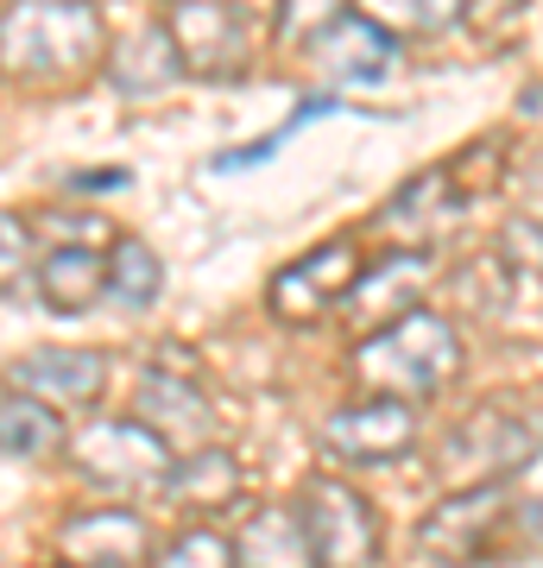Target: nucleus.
<instances>
[{
	"instance_id": "1",
	"label": "nucleus",
	"mask_w": 543,
	"mask_h": 568,
	"mask_svg": "<svg viewBox=\"0 0 543 568\" xmlns=\"http://www.w3.org/2000/svg\"><path fill=\"white\" fill-rule=\"evenodd\" d=\"M101 51L108 32L89 0H13L0 13V77L13 82H70L95 70Z\"/></svg>"
},
{
	"instance_id": "2",
	"label": "nucleus",
	"mask_w": 543,
	"mask_h": 568,
	"mask_svg": "<svg viewBox=\"0 0 543 568\" xmlns=\"http://www.w3.org/2000/svg\"><path fill=\"white\" fill-rule=\"evenodd\" d=\"M354 373H361V386H373V398L411 405V398L443 392L462 373V335L430 310H404L399 323L373 328L354 347Z\"/></svg>"
},
{
	"instance_id": "3",
	"label": "nucleus",
	"mask_w": 543,
	"mask_h": 568,
	"mask_svg": "<svg viewBox=\"0 0 543 568\" xmlns=\"http://www.w3.org/2000/svg\"><path fill=\"white\" fill-rule=\"evenodd\" d=\"M531 530H537V506L519 518L512 480H474V487L449 493L443 506L423 518L418 544L436 562H493V556L512 549V537H531Z\"/></svg>"
},
{
	"instance_id": "4",
	"label": "nucleus",
	"mask_w": 543,
	"mask_h": 568,
	"mask_svg": "<svg viewBox=\"0 0 543 568\" xmlns=\"http://www.w3.org/2000/svg\"><path fill=\"white\" fill-rule=\"evenodd\" d=\"M291 511H298L303 544H310V562L316 568H366L380 556V518L342 480H310Z\"/></svg>"
},
{
	"instance_id": "5",
	"label": "nucleus",
	"mask_w": 543,
	"mask_h": 568,
	"mask_svg": "<svg viewBox=\"0 0 543 568\" xmlns=\"http://www.w3.org/2000/svg\"><path fill=\"white\" fill-rule=\"evenodd\" d=\"M70 462H77L101 493L140 499V493H164V474H171L178 455L133 417V424H89L77 443H70Z\"/></svg>"
},
{
	"instance_id": "6",
	"label": "nucleus",
	"mask_w": 543,
	"mask_h": 568,
	"mask_svg": "<svg viewBox=\"0 0 543 568\" xmlns=\"http://www.w3.org/2000/svg\"><path fill=\"white\" fill-rule=\"evenodd\" d=\"M164 39H171V51H178L183 70H197V77H241L247 70V20L228 7V0H171L164 7Z\"/></svg>"
},
{
	"instance_id": "7",
	"label": "nucleus",
	"mask_w": 543,
	"mask_h": 568,
	"mask_svg": "<svg viewBox=\"0 0 543 568\" xmlns=\"http://www.w3.org/2000/svg\"><path fill=\"white\" fill-rule=\"evenodd\" d=\"M361 278V241H322L316 253H303L298 265H284L272 278V316L284 323H316L322 310L342 304V291Z\"/></svg>"
},
{
	"instance_id": "8",
	"label": "nucleus",
	"mask_w": 543,
	"mask_h": 568,
	"mask_svg": "<svg viewBox=\"0 0 543 568\" xmlns=\"http://www.w3.org/2000/svg\"><path fill=\"white\" fill-rule=\"evenodd\" d=\"M7 392H26L63 417V410H89L108 392V354L89 347H39L26 361L7 366Z\"/></svg>"
},
{
	"instance_id": "9",
	"label": "nucleus",
	"mask_w": 543,
	"mask_h": 568,
	"mask_svg": "<svg viewBox=\"0 0 543 568\" xmlns=\"http://www.w3.org/2000/svg\"><path fill=\"white\" fill-rule=\"evenodd\" d=\"M316 70L335 89H366V82H380L385 70H392V58H399V39L385 32V26H373L366 13H342V20H329L316 32Z\"/></svg>"
},
{
	"instance_id": "10",
	"label": "nucleus",
	"mask_w": 543,
	"mask_h": 568,
	"mask_svg": "<svg viewBox=\"0 0 543 568\" xmlns=\"http://www.w3.org/2000/svg\"><path fill=\"white\" fill-rule=\"evenodd\" d=\"M322 443L335 448L342 462H399L404 448L418 443V410L399 405V398H373V405H354V410H335Z\"/></svg>"
},
{
	"instance_id": "11",
	"label": "nucleus",
	"mask_w": 543,
	"mask_h": 568,
	"mask_svg": "<svg viewBox=\"0 0 543 568\" xmlns=\"http://www.w3.org/2000/svg\"><path fill=\"white\" fill-rule=\"evenodd\" d=\"M140 424L152 429L171 455H197V448H209V436H215V405H209L190 379L145 373L140 379Z\"/></svg>"
},
{
	"instance_id": "12",
	"label": "nucleus",
	"mask_w": 543,
	"mask_h": 568,
	"mask_svg": "<svg viewBox=\"0 0 543 568\" xmlns=\"http://www.w3.org/2000/svg\"><path fill=\"white\" fill-rule=\"evenodd\" d=\"M423 278H430V260L423 253H385L380 265H366V278H354L342 291V304L354 310V328L373 335V328L399 323L404 310H418Z\"/></svg>"
},
{
	"instance_id": "13",
	"label": "nucleus",
	"mask_w": 543,
	"mask_h": 568,
	"mask_svg": "<svg viewBox=\"0 0 543 568\" xmlns=\"http://www.w3.org/2000/svg\"><path fill=\"white\" fill-rule=\"evenodd\" d=\"M58 549L70 568H140L145 525L133 511H82L58 530Z\"/></svg>"
},
{
	"instance_id": "14",
	"label": "nucleus",
	"mask_w": 543,
	"mask_h": 568,
	"mask_svg": "<svg viewBox=\"0 0 543 568\" xmlns=\"http://www.w3.org/2000/svg\"><path fill=\"white\" fill-rule=\"evenodd\" d=\"M164 487H171V499H178L183 511H222V506H234V493H241V467H234V455H222V448L209 443V448H197V455L171 462Z\"/></svg>"
},
{
	"instance_id": "15",
	"label": "nucleus",
	"mask_w": 543,
	"mask_h": 568,
	"mask_svg": "<svg viewBox=\"0 0 543 568\" xmlns=\"http://www.w3.org/2000/svg\"><path fill=\"white\" fill-rule=\"evenodd\" d=\"M178 51H171V39H164L159 26H145V32H133V39L114 44V58H108V82L121 89V95H159V89H171L178 82Z\"/></svg>"
},
{
	"instance_id": "16",
	"label": "nucleus",
	"mask_w": 543,
	"mask_h": 568,
	"mask_svg": "<svg viewBox=\"0 0 543 568\" xmlns=\"http://www.w3.org/2000/svg\"><path fill=\"white\" fill-rule=\"evenodd\" d=\"M39 284H44V304L58 310V316H82L108 291V260L89 253V246H63V253H51L39 265Z\"/></svg>"
},
{
	"instance_id": "17",
	"label": "nucleus",
	"mask_w": 543,
	"mask_h": 568,
	"mask_svg": "<svg viewBox=\"0 0 543 568\" xmlns=\"http://www.w3.org/2000/svg\"><path fill=\"white\" fill-rule=\"evenodd\" d=\"M234 568H316L310 562V544H303V525L291 506L260 511L247 537L234 544Z\"/></svg>"
},
{
	"instance_id": "18",
	"label": "nucleus",
	"mask_w": 543,
	"mask_h": 568,
	"mask_svg": "<svg viewBox=\"0 0 543 568\" xmlns=\"http://www.w3.org/2000/svg\"><path fill=\"white\" fill-rule=\"evenodd\" d=\"M63 443V417L26 392H7L0 398V455H20V462H39Z\"/></svg>"
},
{
	"instance_id": "19",
	"label": "nucleus",
	"mask_w": 543,
	"mask_h": 568,
	"mask_svg": "<svg viewBox=\"0 0 543 568\" xmlns=\"http://www.w3.org/2000/svg\"><path fill=\"white\" fill-rule=\"evenodd\" d=\"M455 209H462V190L449 183V171H423V178H411V183L399 190V196L385 203V227H404V222H418V234H423V227L449 222Z\"/></svg>"
},
{
	"instance_id": "20",
	"label": "nucleus",
	"mask_w": 543,
	"mask_h": 568,
	"mask_svg": "<svg viewBox=\"0 0 543 568\" xmlns=\"http://www.w3.org/2000/svg\"><path fill=\"white\" fill-rule=\"evenodd\" d=\"M159 284H164V265H159V253L145 241H114V260H108V291L121 297L127 310H145L152 297H159Z\"/></svg>"
},
{
	"instance_id": "21",
	"label": "nucleus",
	"mask_w": 543,
	"mask_h": 568,
	"mask_svg": "<svg viewBox=\"0 0 543 568\" xmlns=\"http://www.w3.org/2000/svg\"><path fill=\"white\" fill-rule=\"evenodd\" d=\"M467 0H366V20L385 26L392 39H399V26H411V32H430V26H449L462 20Z\"/></svg>"
},
{
	"instance_id": "22",
	"label": "nucleus",
	"mask_w": 543,
	"mask_h": 568,
	"mask_svg": "<svg viewBox=\"0 0 543 568\" xmlns=\"http://www.w3.org/2000/svg\"><path fill=\"white\" fill-rule=\"evenodd\" d=\"M481 436H486V417H481V429H462V436L449 443L443 462L455 467V462H467V455H481V448H486ZM531 448H537V443H531V429H524V424H505V429H500V443H493V455H500V462H493V474L505 480V474H512L519 462H531Z\"/></svg>"
},
{
	"instance_id": "23",
	"label": "nucleus",
	"mask_w": 543,
	"mask_h": 568,
	"mask_svg": "<svg viewBox=\"0 0 543 568\" xmlns=\"http://www.w3.org/2000/svg\"><path fill=\"white\" fill-rule=\"evenodd\" d=\"M159 568H234V544L215 537V530H183L159 556Z\"/></svg>"
},
{
	"instance_id": "24",
	"label": "nucleus",
	"mask_w": 543,
	"mask_h": 568,
	"mask_svg": "<svg viewBox=\"0 0 543 568\" xmlns=\"http://www.w3.org/2000/svg\"><path fill=\"white\" fill-rule=\"evenodd\" d=\"M348 0H279V39H310L329 20H342Z\"/></svg>"
},
{
	"instance_id": "25",
	"label": "nucleus",
	"mask_w": 543,
	"mask_h": 568,
	"mask_svg": "<svg viewBox=\"0 0 543 568\" xmlns=\"http://www.w3.org/2000/svg\"><path fill=\"white\" fill-rule=\"evenodd\" d=\"M26 260H32V234H26L20 215H7V209H0V291L26 272Z\"/></svg>"
},
{
	"instance_id": "26",
	"label": "nucleus",
	"mask_w": 543,
	"mask_h": 568,
	"mask_svg": "<svg viewBox=\"0 0 543 568\" xmlns=\"http://www.w3.org/2000/svg\"><path fill=\"white\" fill-rule=\"evenodd\" d=\"M127 183H133V171L114 164V171H82V178H70V190H127Z\"/></svg>"
},
{
	"instance_id": "27",
	"label": "nucleus",
	"mask_w": 543,
	"mask_h": 568,
	"mask_svg": "<svg viewBox=\"0 0 543 568\" xmlns=\"http://www.w3.org/2000/svg\"><path fill=\"white\" fill-rule=\"evenodd\" d=\"M63 568H70V562H63Z\"/></svg>"
}]
</instances>
